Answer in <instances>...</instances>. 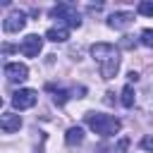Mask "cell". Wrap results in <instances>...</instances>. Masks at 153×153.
Masks as SVG:
<instances>
[{"label":"cell","instance_id":"cell-2","mask_svg":"<svg viewBox=\"0 0 153 153\" xmlns=\"http://www.w3.org/2000/svg\"><path fill=\"white\" fill-rule=\"evenodd\" d=\"M84 122H86L96 134H100V136H112V134H117L120 127H122V122H120L117 117L103 115V112H86V115H84Z\"/></svg>","mask_w":153,"mask_h":153},{"label":"cell","instance_id":"cell-4","mask_svg":"<svg viewBox=\"0 0 153 153\" xmlns=\"http://www.w3.org/2000/svg\"><path fill=\"white\" fill-rule=\"evenodd\" d=\"M36 100H38V93H36L33 88H19V91H14V96H12V105H14L17 110H29V108L36 105Z\"/></svg>","mask_w":153,"mask_h":153},{"label":"cell","instance_id":"cell-16","mask_svg":"<svg viewBox=\"0 0 153 153\" xmlns=\"http://www.w3.org/2000/svg\"><path fill=\"white\" fill-rule=\"evenodd\" d=\"M141 148H146V151H153V136H151V134L141 139Z\"/></svg>","mask_w":153,"mask_h":153},{"label":"cell","instance_id":"cell-5","mask_svg":"<svg viewBox=\"0 0 153 153\" xmlns=\"http://www.w3.org/2000/svg\"><path fill=\"white\" fill-rule=\"evenodd\" d=\"M24 24H26V14H24L22 10H12V12L5 17L2 29H5L7 33H17V31H22V29H24Z\"/></svg>","mask_w":153,"mask_h":153},{"label":"cell","instance_id":"cell-1","mask_svg":"<svg viewBox=\"0 0 153 153\" xmlns=\"http://www.w3.org/2000/svg\"><path fill=\"white\" fill-rule=\"evenodd\" d=\"M91 55L98 62L100 76L103 79H115V74L120 69V50L112 43H96V45H91Z\"/></svg>","mask_w":153,"mask_h":153},{"label":"cell","instance_id":"cell-18","mask_svg":"<svg viewBox=\"0 0 153 153\" xmlns=\"http://www.w3.org/2000/svg\"><path fill=\"white\" fill-rule=\"evenodd\" d=\"M0 105H2V98H0Z\"/></svg>","mask_w":153,"mask_h":153},{"label":"cell","instance_id":"cell-15","mask_svg":"<svg viewBox=\"0 0 153 153\" xmlns=\"http://www.w3.org/2000/svg\"><path fill=\"white\" fill-rule=\"evenodd\" d=\"M141 43L148 45V48H153V29H143L141 31Z\"/></svg>","mask_w":153,"mask_h":153},{"label":"cell","instance_id":"cell-9","mask_svg":"<svg viewBox=\"0 0 153 153\" xmlns=\"http://www.w3.org/2000/svg\"><path fill=\"white\" fill-rule=\"evenodd\" d=\"M131 22H134V14L131 12H112L108 17V26L110 29H127Z\"/></svg>","mask_w":153,"mask_h":153},{"label":"cell","instance_id":"cell-13","mask_svg":"<svg viewBox=\"0 0 153 153\" xmlns=\"http://www.w3.org/2000/svg\"><path fill=\"white\" fill-rule=\"evenodd\" d=\"M122 105L124 108H131L134 105V88L131 86H124L122 88Z\"/></svg>","mask_w":153,"mask_h":153},{"label":"cell","instance_id":"cell-8","mask_svg":"<svg viewBox=\"0 0 153 153\" xmlns=\"http://www.w3.org/2000/svg\"><path fill=\"white\" fill-rule=\"evenodd\" d=\"M19 127H22V117L17 112H2L0 115V129L2 131L12 134V131H19Z\"/></svg>","mask_w":153,"mask_h":153},{"label":"cell","instance_id":"cell-14","mask_svg":"<svg viewBox=\"0 0 153 153\" xmlns=\"http://www.w3.org/2000/svg\"><path fill=\"white\" fill-rule=\"evenodd\" d=\"M136 10H139V14H143V17H153V0H143V2H139Z\"/></svg>","mask_w":153,"mask_h":153},{"label":"cell","instance_id":"cell-7","mask_svg":"<svg viewBox=\"0 0 153 153\" xmlns=\"http://www.w3.org/2000/svg\"><path fill=\"white\" fill-rule=\"evenodd\" d=\"M5 76L10 81H24V79H29V67L22 65V62H7L5 65Z\"/></svg>","mask_w":153,"mask_h":153},{"label":"cell","instance_id":"cell-3","mask_svg":"<svg viewBox=\"0 0 153 153\" xmlns=\"http://www.w3.org/2000/svg\"><path fill=\"white\" fill-rule=\"evenodd\" d=\"M50 17L57 19V22H60L62 26H67V29H79V26H81V14H79L72 5H67V2H60V5L50 7Z\"/></svg>","mask_w":153,"mask_h":153},{"label":"cell","instance_id":"cell-10","mask_svg":"<svg viewBox=\"0 0 153 153\" xmlns=\"http://www.w3.org/2000/svg\"><path fill=\"white\" fill-rule=\"evenodd\" d=\"M45 38H48V41H53V43H65V41L69 38V29H67V26H62V24L50 26V29L45 31Z\"/></svg>","mask_w":153,"mask_h":153},{"label":"cell","instance_id":"cell-17","mask_svg":"<svg viewBox=\"0 0 153 153\" xmlns=\"http://www.w3.org/2000/svg\"><path fill=\"white\" fill-rule=\"evenodd\" d=\"M127 79H129V81H136V79H139V74H136V72H129V76H127Z\"/></svg>","mask_w":153,"mask_h":153},{"label":"cell","instance_id":"cell-12","mask_svg":"<svg viewBox=\"0 0 153 153\" xmlns=\"http://www.w3.org/2000/svg\"><path fill=\"white\" fill-rule=\"evenodd\" d=\"M48 91H53V100L57 105H65L69 100V91L67 88H55V86H48Z\"/></svg>","mask_w":153,"mask_h":153},{"label":"cell","instance_id":"cell-11","mask_svg":"<svg viewBox=\"0 0 153 153\" xmlns=\"http://www.w3.org/2000/svg\"><path fill=\"white\" fill-rule=\"evenodd\" d=\"M65 141H67V146L81 143V141H84V129H81V127H69L67 134H65Z\"/></svg>","mask_w":153,"mask_h":153},{"label":"cell","instance_id":"cell-6","mask_svg":"<svg viewBox=\"0 0 153 153\" xmlns=\"http://www.w3.org/2000/svg\"><path fill=\"white\" fill-rule=\"evenodd\" d=\"M41 48H43V38H41L38 33H29V36L22 41V45H19L22 55H26V57H36V55L41 53Z\"/></svg>","mask_w":153,"mask_h":153}]
</instances>
